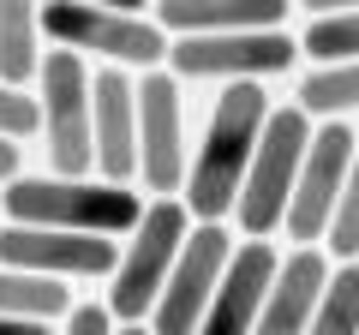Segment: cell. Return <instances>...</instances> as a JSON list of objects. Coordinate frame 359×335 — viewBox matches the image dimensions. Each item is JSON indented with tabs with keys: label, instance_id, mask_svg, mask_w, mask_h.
Listing matches in <instances>:
<instances>
[{
	"label": "cell",
	"instance_id": "obj_12",
	"mask_svg": "<svg viewBox=\"0 0 359 335\" xmlns=\"http://www.w3.org/2000/svg\"><path fill=\"white\" fill-rule=\"evenodd\" d=\"M90 156L108 186L138 180V90L120 66L90 72Z\"/></svg>",
	"mask_w": 359,
	"mask_h": 335
},
{
	"label": "cell",
	"instance_id": "obj_4",
	"mask_svg": "<svg viewBox=\"0 0 359 335\" xmlns=\"http://www.w3.org/2000/svg\"><path fill=\"white\" fill-rule=\"evenodd\" d=\"M306 144H311V114H306V108H299V102L269 108L264 138H257L252 168H245V186H240V198H233V221L245 228V240H269V233L282 228Z\"/></svg>",
	"mask_w": 359,
	"mask_h": 335
},
{
	"label": "cell",
	"instance_id": "obj_22",
	"mask_svg": "<svg viewBox=\"0 0 359 335\" xmlns=\"http://www.w3.org/2000/svg\"><path fill=\"white\" fill-rule=\"evenodd\" d=\"M30 132H42V114H36V96H25L18 84H6L0 78V138H30Z\"/></svg>",
	"mask_w": 359,
	"mask_h": 335
},
{
	"label": "cell",
	"instance_id": "obj_9",
	"mask_svg": "<svg viewBox=\"0 0 359 335\" xmlns=\"http://www.w3.org/2000/svg\"><path fill=\"white\" fill-rule=\"evenodd\" d=\"M228 252H233V240H228L222 221H192V233H186L174 270H168L162 294H156V306H150V335H198Z\"/></svg>",
	"mask_w": 359,
	"mask_h": 335
},
{
	"label": "cell",
	"instance_id": "obj_17",
	"mask_svg": "<svg viewBox=\"0 0 359 335\" xmlns=\"http://www.w3.org/2000/svg\"><path fill=\"white\" fill-rule=\"evenodd\" d=\"M72 294L54 275H25L0 264V317H30V323H66Z\"/></svg>",
	"mask_w": 359,
	"mask_h": 335
},
{
	"label": "cell",
	"instance_id": "obj_14",
	"mask_svg": "<svg viewBox=\"0 0 359 335\" xmlns=\"http://www.w3.org/2000/svg\"><path fill=\"white\" fill-rule=\"evenodd\" d=\"M330 270L335 264H330L323 245H294V252L276 264V282H269V294H264V311H257L252 335H306Z\"/></svg>",
	"mask_w": 359,
	"mask_h": 335
},
{
	"label": "cell",
	"instance_id": "obj_1",
	"mask_svg": "<svg viewBox=\"0 0 359 335\" xmlns=\"http://www.w3.org/2000/svg\"><path fill=\"white\" fill-rule=\"evenodd\" d=\"M264 120H269V96L257 84H222V96L210 102V120H204V144L186 156L180 204H186L192 221L233 216V198L245 186L252 150L264 138Z\"/></svg>",
	"mask_w": 359,
	"mask_h": 335
},
{
	"label": "cell",
	"instance_id": "obj_8",
	"mask_svg": "<svg viewBox=\"0 0 359 335\" xmlns=\"http://www.w3.org/2000/svg\"><path fill=\"white\" fill-rule=\"evenodd\" d=\"M138 90V180L156 198H180L186 186V108H180V78L150 66L132 78Z\"/></svg>",
	"mask_w": 359,
	"mask_h": 335
},
{
	"label": "cell",
	"instance_id": "obj_23",
	"mask_svg": "<svg viewBox=\"0 0 359 335\" xmlns=\"http://www.w3.org/2000/svg\"><path fill=\"white\" fill-rule=\"evenodd\" d=\"M60 335H114V317H108V306H72Z\"/></svg>",
	"mask_w": 359,
	"mask_h": 335
},
{
	"label": "cell",
	"instance_id": "obj_18",
	"mask_svg": "<svg viewBox=\"0 0 359 335\" xmlns=\"http://www.w3.org/2000/svg\"><path fill=\"white\" fill-rule=\"evenodd\" d=\"M299 108L311 120H347L359 108V60H341V66H311L299 78Z\"/></svg>",
	"mask_w": 359,
	"mask_h": 335
},
{
	"label": "cell",
	"instance_id": "obj_6",
	"mask_svg": "<svg viewBox=\"0 0 359 335\" xmlns=\"http://www.w3.org/2000/svg\"><path fill=\"white\" fill-rule=\"evenodd\" d=\"M36 114H42V138H48V162L60 180H84L96 174L90 156V66L66 48H48L36 66Z\"/></svg>",
	"mask_w": 359,
	"mask_h": 335
},
{
	"label": "cell",
	"instance_id": "obj_10",
	"mask_svg": "<svg viewBox=\"0 0 359 335\" xmlns=\"http://www.w3.org/2000/svg\"><path fill=\"white\" fill-rule=\"evenodd\" d=\"M347 156H353V126L347 120L311 126V144H306L299 174H294V198H287V216H282L294 245H323V228H330L341 180H347Z\"/></svg>",
	"mask_w": 359,
	"mask_h": 335
},
{
	"label": "cell",
	"instance_id": "obj_19",
	"mask_svg": "<svg viewBox=\"0 0 359 335\" xmlns=\"http://www.w3.org/2000/svg\"><path fill=\"white\" fill-rule=\"evenodd\" d=\"M306 335H359V258H347V264L330 270Z\"/></svg>",
	"mask_w": 359,
	"mask_h": 335
},
{
	"label": "cell",
	"instance_id": "obj_27",
	"mask_svg": "<svg viewBox=\"0 0 359 335\" xmlns=\"http://www.w3.org/2000/svg\"><path fill=\"white\" fill-rule=\"evenodd\" d=\"M72 6H108V13H144L156 0H72Z\"/></svg>",
	"mask_w": 359,
	"mask_h": 335
},
{
	"label": "cell",
	"instance_id": "obj_28",
	"mask_svg": "<svg viewBox=\"0 0 359 335\" xmlns=\"http://www.w3.org/2000/svg\"><path fill=\"white\" fill-rule=\"evenodd\" d=\"M114 335H150V323H120Z\"/></svg>",
	"mask_w": 359,
	"mask_h": 335
},
{
	"label": "cell",
	"instance_id": "obj_5",
	"mask_svg": "<svg viewBox=\"0 0 359 335\" xmlns=\"http://www.w3.org/2000/svg\"><path fill=\"white\" fill-rule=\"evenodd\" d=\"M42 36L66 54H96L102 66H150L168 60V30L150 13H108V6H72V0H48L42 6Z\"/></svg>",
	"mask_w": 359,
	"mask_h": 335
},
{
	"label": "cell",
	"instance_id": "obj_16",
	"mask_svg": "<svg viewBox=\"0 0 359 335\" xmlns=\"http://www.w3.org/2000/svg\"><path fill=\"white\" fill-rule=\"evenodd\" d=\"M42 66V6L36 0H0V78L25 90Z\"/></svg>",
	"mask_w": 359,
	"mask_h": 335
},
{
	"label": "cell",
	"instance_id": "obj_20",
	"mask_svg": "<svg viewBox=\"0 0 359 335\" xmlns=\"http://www.w3.org/2000/svg\"><path fill=\"white\" fill-rule=\"evenodd\" d=\"M299 54L311 66H341L359 60V13H330V18H311L299 30Z\"/></svg>",
	"mask_w": 359,
	"mask_h": 335
},
{
	"label": "cell",
	"instance_id": "obj_25",
	"mask_svg": "<svg viewBox=\"0 0 359 335\" xmlns=\"http://www.w3.org/2000/svg\"><path fill=\"white\" fill-rule=\"evenodd\" d=\"M0 335H60L54 323H30V317H0Z\"/></svg>",
	"mask_w": 359,
	"mask_h": 335
},
{
	"label": "cell",
	"instance_id": "obj_24",
	"mask_svg": "<svg viewBox=\"0 0 359 335\" xmlns=\"http://www.w3.org/2000/svg\"><path fill=\"white\" fill-rule=\"evenodd\" d=\"M299 13H311V18H330V13H359V0H294Z\"/></svg>",
	"mask_w": 359,
	"mask_h": 335
},
{
	"label": "cell",
	"instance_id": "obj_7",
	"mask_svg": "<svg viewBox=\"0 0 359 335\" xmlns=\"http://www.w3.org/2000/svg\"><path fill=\"white\" fill-rule=\"evenodd\" d=\"M299 36L287 30H233V36H168V72L174 78H216V84H264L294 72Z\"/></svg>",
	"mask_w": 359,
	"mask_h": 335
},
{
	"label": "cell",
	"instance_id": "obj_13",
	"mask_svg": "<svg viewBox=\"0 0 359 335\" xmlns=\"http://www.w3.org/2000/svg\"><path fill=\"white\" fill-rule=\"evenodd\" d=\"M276 264H282V252L269 240L233 245L228 264H222L216 294H210V306H204L198 335H252L257 311H264V294H269V282H276Z\"/></svg>",
	"mask_w": 359,
	"mask_h": 335
},
{
	"label": "cell",
	"instance_id": "obj_15",
	"mask_svg": "<svg viewBox=\"0 0 359 335\" xmlns=\"http://www.w3.org/2000/svg\"><path fill=\"white\" fill-rule=\"evenodd\" d=\"M294 0H156L168 36H233V30H282Z\"/></svg>",
	"mask_w": 359,
	"mask_h": 335
},
{
	"label": "cell",
	"instance_id": "obj_2",
	"mask_svg": "<svg viewBox=\"0 0 359 335\" xmlns=\"http://www.w3.org/2000/svg\"><path fill=\"white\" fill-rule=\"evenodd\" d=\"M0 210L18 228H60V233H132L144 216V198H132V186L108 180H60V174H18L0 186Z\"/></svg>",
	"mask_w": 359,
	"mask_h": 335
},
{
	"label": "cell",
	"instance_id": "obj_3",
	"mask_svg": "<svg viewBox=\"0 0 359 335\" xmlns=\"http://www.w3.org/2000/svg\"><path fill=\"white\" fill-rule=\"evenodd\" d=\"M186 233H192V216H186L180 198H150V204H144L132 240L120 245L114 270H108V299L102 306H108L114 323H144L150 317V306H156V294H162L168 270H174Z\"/></svg>",
	"mask_w": 359,
	"mask_h": 335
},
{
	"label": "cell",
	"instance_id": "obj_21",
	"mask_svg": "<svg viewBox=\"0 0 359 335\" xmlns=\"http://www.w3.org/2000/svg\"><path fill=\"white\" fill-rule=\"evenodd\" d=\"M323 252L335 264L359 258V132H353V156H347V180H341V198H335V216L323 228Z\"/></svg>",
	"mask_w": 359,
	"mask_h": 335
},
{
	"label": "cell",
	"instance_id": "obj_26",
	"mask_svg": "<svg viewBox=\"0 0 359 335\" xmlns=\"http://www.w3.org/2000/svg\"><path fill=\"white\" fill-rule=\"evenodd\" d=\"M6 180H18V144L13 138H0V186Z\"/></svg>",
	"mask_w": 359,
	"mask_h": 335
},
{
	"label": "cell",
	"instance_id": "obj_11",
	"mask_svg": "<svg viewBox=\"0 0 359 335\" xmlns=\"http://www.w3.org/2000/svg\"><path fill=\"white\" fill-rule=\"evenodd\" d=\"M120 258V245L102 233H60V228H0V264L25 275H54V282H78V275H108Z\"/></svg>",
	"mask_w": 359,
	"mask_h": 335
}]
</instances>
